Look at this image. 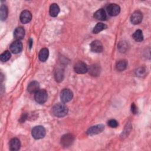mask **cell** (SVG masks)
<instances>
[{
  "instance_id": "6da1fadb",
  "label": "cell",
  "mask_w": 151,
  "mask_h": 151,
  "mask_svg": "<svg viewBox=\"0 0 151 151\" xmlns=\"http://www.w3.org/2000/svg\"><path fill=\"white\" fill-rule=\"evenodd\" d=\"M52 113L55 116L62 117L68 113V108L65 104L58 103L53 107Z\"/></svg>"
},
{
  "instance_id": "7a4b0ae2",
  "label": "cell",
  "mask_w": 151,
  "mask_h": 151,
  "mask_svg": "<svg viewBox=\"0 0 151 151\" xmlns=\"http://www.w3.org/2000/svg\"><path fill=\"white\" fill-rule=\"evenodd\" d=\"M32 136L35 139L43 138L45 135V129L42 126H37L32 129Z\"/></svg>"
},
{
  "instance_id": "3957f363",
  "label": "cell",
  "mask_w": 151,
  "mask_h": 151,
  "mask_svg": "<svg viewBox=\"0 0 151 151\" xmlns=\"http://www.w3.org/2000/svg\"><path fill=\"white\" fill-rule=\"evenodd\" d=\"M35 101L40 104L44 103L47 99V93L46 90L42 89L38 90L34 95Z\"/></svg>"
},
{
  "instance_id": "277c9868",
  "label": "cell",
  "mask_w": 151,
  "mask_h": 151,
  "mask_svg": "<svg viewBox=\"0 0 151 151\" xmlns=\"http://www.w3.org/2000/svg\"><path fill=\"white\" fill-rule=\"evenodd\" d=\"M74 136L71 133H67L61 138V144L64 147H68L73 144L74 141Z\"/></svg>"
},
{
  "instance_id": "5b68a950",
  "label": "cell",
  "mask_w": 151,
  "mask_h": 151,
  "mask_svg": "<svg viewBox=\"0 0 151 151\" xmlns=\"http://www.w3.org/2000/svg\"><path fill=\"white\" fill-rule=\"evenodd\" d=\"M73 97V92L68 88L63 89L61 92L60 98L63 103H67L70 101Z\"/></svg>"
},
{
  "instance_id": "8992f818",
  "label": "cell",
  "mask_w": 151,
  "mask_h": 151,
  "mask_svg": "<svg viewBox=\"0 0 151 151\" xmlns=\"http://www.w3.org/2000/svg\"><path fill=\"white\" fill-rule=\"evenodd\" d=\"M74 69L75 72L78 74H84L88 71V68L86 64L82 61H78L76 63Z\"/></svg>"
},
{
  "instance_id": "52a82bcc",
  "label": "cell",
  "mask_w": 151,
  "mask_h": 151,
  "mask_svg": "<svg viewBox=\"0 0 151 151\" xmlns=\"http://www.w3.org/2000/svg\"><path fill=\"white\" fill-rule=\"evenodd\" d=\"M104 129V126L103 124H97L90 127L87 131V134L90 136L95 135L99 134L103 131Z\"/></svg>"
},
{
  "instance_id": "ba28073f",
  "label": "cell",
  "mask_w": 151,
  "mask_h": 151,
  "mask_svg": "<svg viewBox=\"0 0 151 151\" xmlns=\"http://www.w3.org/2000/svg\"><path fill=\"white\" fill-rule=\"evenodd\" d=\"M108 14L110 16H116L120 12V6L116 4H110L107 7Z\"/></svg>"
},
{
  "instance_id": "9c48e42d",
  "label": "cell",
  "mask_w": 151,
  "mask_h": 151,
  "mask_svg": "<svg viewBox=\"0 0 151 151\" xmlns=\"http://www.w3.org/2000/svg\"><path fill=\"white\" fill-rule=\"evenodd\" d=\"M143 19L142 13L139 11H134L131 15L130 21L134 25H137L140 24Z\"/></svg>"
},
{
  "instance_id": "30bf717a",
  "label": "cell",
  "mask_w": 151,
  "mask_h": 151,
  "mask_svg": "<svg viewBox=\"0 0 151 151\" xmlns=\"http://www.w3.org/2000/svg\"><path fill=\"white\" fill-rule=\"evenodd\" d=\"M22 50V44L20 40H16L10 45V50L14 54H18Z\"/></svg>"
},
{
  "instance_id": "8fae6325",
  "label": "cell",
  "mask_w": 151,
  "mask_h": 151,
  "mask_svg": "<svg viewBox=\"0 0 151 151\" xmlns=\"http://www.w3.org/2000/svg\"><path fill=\"white\" fill-rule=\"evenodd\" d=\"M90 48L93 52H101L103 50V47L101 42L100 41L94 40L91 43Z\"/></svg>"
},
{
  "instance_id": "7c38bea8",
  "label": "cell",
  "mask_w": 151,
  "mask_h": 151,
  "mask_svg": "<svg viewBox=\"0 0 151 151\" xmlns=\"http://www.w3.org/2000/svg\"><path fill=\"white\" fill-rule=\"evenodd\" d=\"M19 18H20V21L22 23H23V24L28 23L32 19L31 13L27 10L23 11L20 14Z\"/></svg>"
},
{
  "instance_id": "4fadbf2b",
  "label": "cell",
  "mask_w": 151,
  "mask_h": 151,
  "mask_svg": "<svg viewBox=\"0 0 151 151\" xmlns=\"http://www.w3.org/2000/svg\"><path fill=\"white\" fill-rule=\"evenodd\" d=\"M21 147V143L18 139L13 138L9 142V149L11 150L15 151L19 149Z\"/></svg>"
},
{
  "instance_id": "5bb4252c",
  "label": "cell",
  "mask_w": 151,
  "mask_h": 151,
  "mask_svg": "<svg viewBox=\"0 0 151 151\" xmlns=\"http://www.w3.org/2000/svg\"><path fill=\"white\" fill-rule=\"evenodd\" d=\"M40 84L37 81H31L28 86L27 90L30 93H35L40 89Z\"/></svg>"
},
{
  "instance_id": "9a60e30c",
  "label": "cell",
  "mask_w": 151,
  "mask_h": 151,
  "mask_svg": "<svg viewBox=\"0 0 151 151\" xmlns=\"http://www.w3.org/2000/svg\"><path fill=\"white\" fill-rule=\"evenodd\" d=\"M24 35H25V30L21 27L17 28L14 32V36L17 40H22L24 37Z\"/></svg>"
},
{
  "instance_id": "2e32d148",
  "label": "cell",
  "mask_w": 151,
  "mask_h": 151,
  "mask_svg": "<svg viewBox=\"0 0 151 151\" xmlns=\"http://www.w3.org/2000/svg\"><path fill=\"white\" fill-rule=\"evenodd\" d=\"M94 17L100 21H104L106 19L107 15L105 11L103 9H99L94 14Z\"/></svg>"
},
{
  "instance_id": "e0dca14e",
  "label": "cell",
  "mask_w": 151,
  "mask_h": 151,
  "mask_svg": "<svg viewBox=\"0 0 151 151\" xmlns=\"http://www.w3.org/2000/svg\"><path fill=\"white\" fill-rule=\"evenodd\" d=\"M48 55H49V51L47 48H42L38 54V58L39 60L42 61V62H45L48 57Z\"/></svg>"
},
{
  "instance_id": "ac0fdd59",
  "label": "cell",
  "mask_w": 151,
  "mask_h": 151,
  "mask_svg": "<svg viewBox=\"0 0 151 151\" xmlns=\"http://www.w3.org/2000/svg\"><path fill=\"white\" fill-rule=\"evenodd\" d=\"M60 12V8L57 4H52L50 7V14L51 17H55Z\"/></svg>"
},
{
  "instance_id": "d6986e66",
  "label": "cell",
  "mask_w": 151,
  "mask_h": 151,
  "mask_svg": "<svg viewBox=\"0 0 151 151\" xmlns=\"http://www.w3.org/2000/svg\"><path fill=\"white\" fill-rule=\"evenodd\" d=\"M133 38L137 42H140L143 40V35L142 30L137 29L136 30L132 35Z\"/></svg>"
},
{
  "instance_id": "ffe728a7",
  "label": "cell",
  "mask_w": 151,
  "mask_h": 151,
  "mask_svg": "<svg viewBox=\"0 0 151 151\" xmlns=\"http://www.w3.org/2000/svg\"><path fill=\"white\" fill-rule=\"evenodd\" d=\"M100 68L99 65H93L89 68V73L93 76H97L100 74Z\"/></svg>"
},
{
  "instance_id": "44dd1931",
  "label": "cell",
  "mask_w": 151,
  "mask_h": 151,
  "mask_svg": "<svg viewBox=\"0 0 151 151\" xmlns=\"http://www.w3.org/2000/svg\"><path fill=\"white\" fill-rule=\"evenodd\" d=\"M106 28H107L106 25H105L104 24H103L101 22H99L96 24V25L93 28V32L94 34H98L99 32L104 30Z\"/></svg>"
},
{
  "instance_id": "7402d4cb",
  "label": "cell",
  "mask_w": 151,
  "mask_h": 151,
  "mask_svg": "<svg viewBox=\"0 0 151 151\" xmlns=\"http://www.w3.org/2000/svg\"><path fill=\"white\" fill-rule=\"evenodd\" d=\"M8 16V8L7 7L4 5H2L1 6L0 9V18L2 21L5 20Z\"/></svg>"
},
{
  "instance_id": "603a6c76",
  "label": "cell",
  "mask_w": 151,
  "mask_h": 151,
  "mask_svg": "<svg viewBox=\"0 0 151 151\" xmlns=\"http://www.w3.org/2000/svg\"><path fill=\"white\" fill-rule=\"evenodd\" d=\"M127 65V63L126 62V61L125 60H120L119 62H117V63L116 64V68L117 69V70L119 71H122L124 70Z\"/></svg>"
},
{
  "instance_id": "cb8c5ba5",
  "label": "cell",
  "mask_w": 151,
  "mask_h": 151,
  "mask_svg": "<svg viewBox=\"0 0 151 151\" xmlns=\"http://www.w3.org/2000/svg\"><path fill=\"white\" fill-rule=\"evenodd\" d=\"M11 58V53L8 51H4L2 54L0 55V60L2 62H6L9 60Z\"/></svg>"
},
{
  "instance_id": "d4e9b609",
  "label": "cell",
  "mask_w": 151,
  "mask_h": 151,
  "mask_svg": "<svg viewBox=\"0 0 151 151\" xmlns=\"http://www.w3.org/2000/svg\"><path fill=\"white\" fill-rule=\"evenodd\" d=\"M63 71H61V70H57L55 72V79H56V81L60 82V81H61L62 80H63Z\"/></svg>"
},
{
  "instance_id": "484cf974",
  "label": "cell",
  "mask_w": 151,
  "mask_h": 151,
  "mask_svg": "<svg viewBox=\"0 0 151 151\" xmlns=\"http://www.w3.org/2000/svg\"><path fill=\"white\" fill-rule=\"evenodd\" d=\"M107 124L110 127H111L112 128H115V127H117V126H118V122L114 119L109 120L107 122Z\"/></svg>"
},
{
  "instance_id": "4316f807",
  "label": "cell",
  "mask_w": 151,
  "mask_h": 151,
  "mask_svg": "<svg viewBox=\"0 0 151 151\" xmlns=\"http://www.w3.org/2000/svg\"><path fill=\"white\" fill-rule=\"evenodd\" d=\"M118 47H119V49L120 50V51H124V48L126 49L127 46V44L124 42H120Z\"/></svg>"
},
{
  "instance_id": "83f0119b",
  "label": "cell",
  "mask_w": 151,
  "mask_h": 151,
  "mask_svg": "<svg viewBox=\"0 0 151 151\" xmlns=\"http://www.w3.org/2000/svg\"><path fill=\"white\" fill-rule=\"evenodd\" d=\"M145 70L143 68H140L136 71V74L139 76H141L145 74Z\"/></svg>"
},
{
  "instance_id": "f1b7e54d",
  "label": "cell",
  "mask_w": 151,
  "mask_h": 151,
  "mask_svg": "<svg viewBox=\"0 0 151 151\" xmlns=\"http://www.w3.org/2000/svg\"><path fill=\"white\" fill-rule=\"evenodd\" d=\"M131 111L133 114H136L137 113V108L134 103L131 105Z\"/></svg>"
},
{
  "instance_id": "f546056e",
  "label": "cell",
  "mask_w": 151,
  "mask_h": 151,
  "mask_svg": "<svg viewBox=\"0 0 151 151\" xmlns=\"http://www.w3.org/2000/svg\"><path fill=\"white\" fill-rule=\"evenodd\" d=\"M27 117H28L27 114H23L22 115V116L21 117L20 119H19V122H24L27 119Z\"/></svg>"
}]
</instances>
